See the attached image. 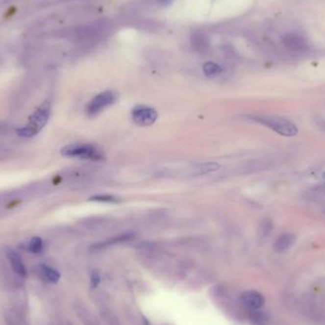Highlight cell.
<instances>
[{
	"label": "cell",
	"mask_w": 325,
	"mask_h": 325,
	"mask_svg": "<svg viewBox=\"0 0 325 325\" xmlns=\"http://www.w3.org/2000/svg\"><path fill=\"white\" fill-rule=\"evenodd\" d=\"M250 118L257 123L269 127L282 136L292 137L298 134V127L288 119L272 115H253L250 116Z\"/></svg>",
	"instance_id": "obj_1"
},
{
	"label": "cell",
	"mask_w": 325,
	"mask_h": 325,
	"mask_svg": "<svg viewBox=\"0 0 325 325\" xmlns=\"http://www.w3.org/2000/svg\"><path fill=\"white\" fill-rule=\"evenodd\" d=\"M61 154L65 157L79 158L91 161H103L105 154L97 147L89 144H75L64 147Z\"/></svg>",
	"instance_id": "obj_2"
},
{
	"label": "cell",
	"mask_w": 325,
	"mask_h": 325,
	"mask_svg": "<svg viewBox=\"0 0 325 325\" xmlns=\"http://www.w3.org/2000/svg\"><path fill=\"white\" fill-rule=\"evenodd\" d=\"M117 99L116 93L111 91H106L97 94L90 101L87 106V113L90 116H95L99 114L102 110L113 105Z\"/></svg>",
	"instance_id": "obj_3"
},
{
	"label": "cell",
	"mask_w": 325,
	"mask_h": 325,
	"mask_svg": "<svg viewBox=\"0 0 325 325\" xmlns=\"http://www.w3.org/2000/svg\"><path fill=\"white\" fill-rule=\"evenodd\" d=\"M131 116L135 124L141 126H149L156 122L158 118V113L154 108L138 105L132 108Z\"/></svg>",
	"instance_id": "obj_4"
},
{
	"label": "cell",
	"mask_w": 325,
	"mask_h": 325,
	"mask_svg": "<svg viewBox=\"0 0 325 325\" xmlns=\"http://www.w3.org/2000/svg\"><path fill=\"white\" fill-rule=\"evenodd\" d=\"M50 115V104L49 102H44L30 117L29 124L27 126L31 128L35 134H37L46 125Z\"/></svg>",
	"instance_id": "obj_5"
},
{
	"label": "cell",
	"mask_w": 325,
	"mask_h": 325,
	"mask_svg": "<svg viewBox=\"0 0 325 325\" xmlns=\"http://www.w3.org/2000/svg\"><path fill=\"white\" fill-rule=\"evenodd\" d=\"M242 301L250 309H260L264 304V298L257 291L249 290L242 295Z\"/></svg>",
	"instance_id": "obj_6"
},
{
	"label": "cell",
	"mask_w": 325,
	"mask_h": 325,
	"mask_svg": "<svg viewBox=\"0 0 325 325\" xmlns=\"http://www.w3.org/2000/svg\"><path fill=\"white\" fill-rule=\"evenodd\" d=\"M295 240L296 238L292 233H284L280 235L274 244L275 251L279 253L285 252L294 245Z\"/></svg>",
	"instance_id": "obj_7"
},
{
	"label": "cell",
	"mask_w": 325,
	"mask_h": 325,
	"mask_svg": "<svg viewBox=\"0 0 325 325\" xmlns=\"http://www.w3.org/2000/svg\"><path fill=\"white\" fill-rule=\"evenodd\" d=\"M7 255H8L10 263L12 264V267L14 268V270L16 271V273L20 276H25L26 268L24 266V263L22 262L20 256L12 249H8Z\"/></svg>",
	"instance_id": "obj_8"
},
{
	"label": "cell",
	"mask_w": 325,
	"mask_h": 325,
	"mask_svg": "<svg viewBox=\"0 0 325 325\" xmlns=\"http://www.w3.org/2000/svg\"><path fill=\"white\" fill-rule=\"evenodd\" d=\"M133 237V233H125V234H121L115 237H112L110 239H108L98 245H96L94 248H104L112 246V245H116V244H120V243H124L128 240H130Z\"/></svg>",
	"instance_id": "obj_9"
},
{
	"label": "cell",
	"mask_w": 325,
	"mask_h": 325,
	"mask_svg": "<svg viewBox=\"0 0 325 325\" xmlns=\"http://www.w3.org/2000/svg\"><path fill=\"white\" fill-rule=\"evenodd\" d=\"M203 74L207 77H214L222 73V68L214 62H206L202 66Z\"/></svg>",
	"instance_id": "obj_10"
},
{
	"label": "cell",
	"mask_w": 325,
	"mask_h": 325,
	"mask_svg": "<svg viewBox=\"0 0 325 325\" xmlns=\"http://www.w3.org/2000/svg\"><path fill=\"white\" fill-rule=\"evenodd\" d=\"M220 169V165L214 163V162H208V163H202L196 167L195 171L198 172V174H206L208 172L218 171Z\"/></svg>",
	"instance_id": "obj_11"
},
{
	"label": "cell",
	"mask_w": 325,
	"mask_h": 325,
	"mask_svg": "<svg viewBox=\"0 0 325 325\" xmlns=\"http://www.w3.org/2000/svg\"><path fill=\"white\" fill-rule=\"evenodd\" d=\"M90 201L97 202H107V203H116L119 200L112 195H95L90 198Z\"/></svg>",
	"instance_id": "obj_12"
},
{
	"label": "cell",
	"mask_w": 325,
	"mask_h": 325,
	"mask_svg": "<svg viewBox=\"0 0 325 325\" xmlns=\"http://www.w3.org/2000/svg\"><path fill=\"white\" fill-rule=\"evenodd\" d=\"M43 272H44V275L46 276L47 279H49L50 281H51V282H57L60 279L59 273L56 270H54L50 267L44 266L43 267Z\"/></svg>",
	"instance_id": "obj_13"
},
{
	"label": "cell",
	"mask_w": 325,
	"mask_h": 325,
	"mask_svg": "<svg viewBox=\"0 0 325 325\" xmlns=\"http://www.w3.org/2000/svg\"><path fill=\"white\" fill-rule=\"evenodd\" d=\"M42 248H43V243L39 237H34L31 239L30 245H29V249L31 252L34 254L40 253Z\"/></svg>",
	"instance_id": "obj_14"
},
{
	"label": "cell",
	"mask_w": 325,
	"mask_h": 325,
	"mask_svg": "<svg viewBox=\"0 0 325 325\" xmlns=\"http://www.w3.org/2000/svg\"><path fill=\"white\" fill-rule=\"evenodd\" d=\"M6 322L10 325H23L21 318L16 313H8L6 316Z\"/></svg>",
	"instance_id": "obj_15"
},
{
	"label": "cell",
	"mask_w": 325,
	"mask_h": 325,
	"mask_svg": "<svg viewBox=\"0 0 325 325\" xmlns=\"http://www.w3.org/2000/svg\"><path fill=\"white\" fill-rule=\"evenodd\" d=\"M272 229V223L269 221V220H265L263 221L261 225V228H260V233H261V236L264 238L266 237L270 231Z\"/></svg>",
	"instance_id": "obj_16"
},
{
	"label": "cell",
	"mask_w": 325,
	"mask_h": 325,
	"mask_svg": "<svg viewBox=\"0 0 325 325\" xmlns=\"http://www.w3.org/2000/svg\"><path fill=\"white\" fill-rule=\"evenodd\" d=\"M100 280H101V279H100V275H99L98 273H96V272H93V274H92V278H91L92 285L94 286V287L97 286V285L99 284Z\"/></svg>",
	"instance_id": "obj_17"
},
{
	"label": "cell",
	"mask_w": 325,
	"mask_h": 325,
	"mask_svg": "<svg viewBox=\"0 0 325 325\" xmlns=\"http://www.w3.org/2000/svg\"><path fill=\"white\" fill-rule=\"evenodd\" d=\"M173 2V0H160V3L162 6H169Z\"/></svg>",
	"instance_id": "obj_18"
}]
</instances>
